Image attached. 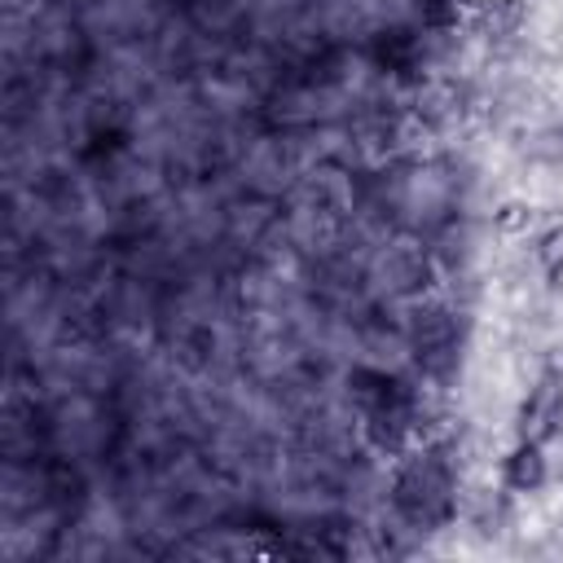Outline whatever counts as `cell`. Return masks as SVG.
I'll use <instances>...</instances> for the list:
<instances>
[{
  "label": "cell",
  "instance_id": "5",
  "mask_svg": "<svg viewBox=\"0 0 563 563\" xmlns=\"http://www.w3.org/2000/svg\"><path fill=\"white\" fill-rule=\"evenodd\" d=\"M523 26V0H484L479 9V31L493 40H506Z\"/></svg>",
  "mask_w": 563,
  "mask_h": 563
},
{
  "label": "cell",
  "instance_id": "7",
  "mask_svg": "<svg viewBox=\"0 0 563 563\" xmlns=\"http://www.w3.org/2000/svg\"><path fill=\"white\" fill-rule=\"evenodd\" d=\"M537 260H541V268H545L550 277H559V273H563V229H550V233L541 238Z\"/></svg>",
  "mask_w": 563,
  "mask_h": 563
},
{
  "label": "cell",
  "instance_id": "2",
  "mask_svg": "<svg viewBox=\"0 0 563 563\" xmlns=\"http://www.w3.org/2000/svg\"><path fill=\"white\" fill-rule=\"evenodd\" d=\"M550 453H545V444L541 440H528V435H519L510 449H506V457H501V484L515 493V497H537L545 484H550Z\"/></svg>",
  "mask_w": 563,
  "mask_h": 563
},
{
  "label": "cell",
  "instance_id": "6",
  "mask_svg": "<svg viewBox=\"0 0 563 563\" xmlns=\"http://www.w3.org/2000/svg\"><path fill=\"white\" fill-rule=\"evenodd\" d=\"M532 224H537L532 202L510 198V202H501V207L493 211V229H497L501 238H528V233H532Z\"/></svg>",
  "mask_w": 563,
  "mask_h": 563
},
{
  "label": "cell",
  "instance_id": "3",
  "mask_svg": "<svg viewBox=\"0 0 563 563\" xmlns=\"http://www.w3.org/2000/svg\"><path fill=\"white\" fill-rule=\"evenodd\" d=\"M559 422H563V383L541 378L537 387H528V396L519 405V435L545 444L559 431Z\"/></svg>",
  "mask_w": 563,
  "mask_h": 563
},
{
  "label": "cell",
  "instance_id": "1",
  "mask_svg": "<svg viewBox=\"0 0 563 563\" xmlns=\"http://www.w3.org/2000/svg\"><path fill=\"white\" fill-rule=\"evenodd\" d=\"M391 501L396 510L413 523V528H431L444 523L453 510V479L444 471V462L435 453H418L400 466L396 484H391Z\"/></svg>",
  "mask_w": 563,
  "mask_h": 563
},
{
  "label": "cell",
  "instance_id": "4",
  "mask_svg": "<svg viewBox=\"0 0 563 563\" xmlns=\"http://www.w3.org/2000/svg\"><path fill=\"white\" fill-rule=\"evenodd\" d=\"M409 343H413V352H418L422 361L449 352V347H453V321H449V312H440V308L413 312V321H409Z\"/></svg>",
  "mask_w": 563,
  "mask_h": 563
}]
</instances>
